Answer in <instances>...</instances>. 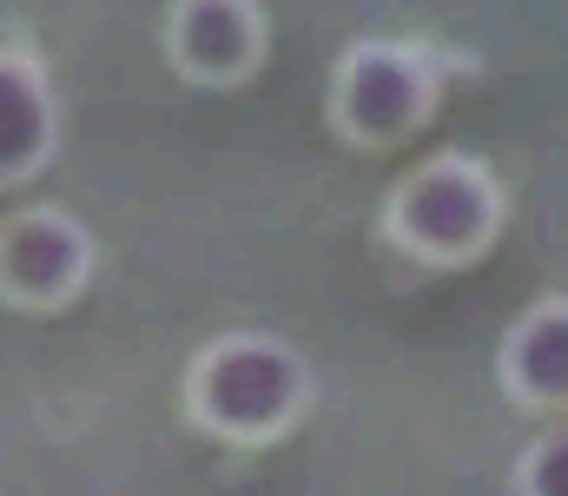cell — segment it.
Returning <instances> with one entry per match:
<instances>
[{"mask_svg": "<svg viewBox=\"0 0 568 496\" xmlns=\"http://www.w3.org/2000/svg\"><path fill=\"white\" fill-rule=\"evenodd\" d=\"M456 67L436 40H357L331 73V126L351 146H397L436 120Z\"/></svg>", "mask_w": 568, "mask_h": 496, "instance_id": "obj_2", "label": "cell"}, {"mask_svg": "<svg viewBox=\"0 0 568 496\" xmlns=\"http://www.w3.org/2000/svg\"><path fill=\"white\" fill-rule=\"evenodd\" d=\"M516 496H568V424L542 431L523 464H516Z\"/></svg>", "mask_w": 568, "mask_h": 496, "instance_id": "obj_8", "label": "cell"}, {"mask_svg": "<svg viewBox=\"0 0 568 496\" xmlns=\"http://www.w3.org/2000/svg\"><path fill=\"white\" fill-rule=\"evenodd\" d=\"M509 192L476 153H429L410 165L384 205V239L424 265H469L496 245Z\"/></svg>", "mask_w": 568, "mask_h": 496, "instance_id": "obj_1", "label": "cell"}, {"mask_svg": "<svg viewBox=\"0 0 568 496\" xmlns=\"http://www.w3.org/2000/svg\"><path fill=\"white\" fill-rule=\"evenodd\" d=\"M297 397H304V371L272 337H225V344L205 351V364L192 377L199 417L212 431H232V437L278 431L284 417L297 411Z\"/></svg>", "mask_w": 568, "mask_h": 496, "instance_id": "obj_3", "label": "cell"}, {"mask_svg": "<svg viewBox=\"0 0 568 496\" xmlns=\"http://www.w3.org/2000/svg\"><path fill=\"white\" fill-rule=\"evenodd\" d=\"M165 47H172V67L179 73H192L205 87H232L265 53L258 0H172Z\"/></svg>", "mask_w": 568, "mask_h": 496, "instance_id": "obj_4", "label": "cell"}, {"mask_svg": "<svg viewBox=\"0 0 568 496\" xmlns=\"http://www.w3.org/2000/svg\"><path fill=\"white\" fill-rule=\"evenodd\" d=\"M53 146V100L27 60H0V172H27Z\"/></svg>", "mask_w": 568, "mask_h": 496, "instance_id": "obj_7", "label": "cell"}, {"mask_svg": "<svg viewBox=\"0 0 568 496\" xmlns=\"http://www.w3.org/2000/svg\"><path fill=\"white\" fill-rule=\"evenodd\" d=\"M496 377L523 411H568V298L529 305L496 344Z\"/></svg>", "mask_w": 568, "mask_h": 496, "instance_id": "obj_5", "label": "cell"}, {"mask_svg": "<svg viewBox=\"0 0 568 496\" xmlns=\"http://www.w3.org/2000/svg\"><path fill=\"white\" fill-rule=\"evenodd\" d=\"M7 272H13V285H27V292H67L80 272H87V232L80 225H67V219H53V212H33V219H20L13 232H7Z\"/></svg>", "mask_w": 568, "mask_h": 496, "instance_id": "obj_6", "label": "cell"}]
</instances>
